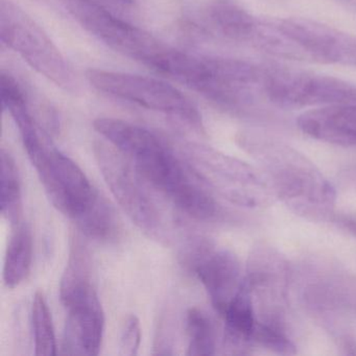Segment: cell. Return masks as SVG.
<instances>
[{"mask_svg":"<svg viewBox=\"0 0 356 356\" xmlns=\"http://www.w3.org/2000/svg\"><path fill=\"white\" fill-rule=\"evenodd\" d=\"M250 149L268 185L297 213L324 218L334 207V187L305 156L270 139L255 138Z\"/></svg>","mask_w":356,"mask_h":356,"instance_id":"cell-1","label":"cell"},{"mask_svg":"<svg viewBox=\"0 0 356 356\" xmlns=\"http://www.w3.org/2000/svg\"><path fill=\"white\" fill-rule=\"evenodd\" d=\"M185 85L222 107L247 109L264 93V70L241 60L195 56Z\"/></svg>","mask_w":356,"mask_h":356,"instance_id":"cell-2","label":"cell"},{"mask_svg":"<svg viewBox=\"0 0 356 356\" xmlns=\"http://www.w3.org/2000/svg\"><path fill=\"white\" fill-rule=\"evenodd\" d=\"M0 36L33 70L65 90L74 88V74L51 38L28 14L7 0L0 7Z\"/></svg>","mask_w":356,"mask_h":356,"instance_id":"cell-3","label":"cell"},{"mask_svg":"<svg viewBox=\"0 0 356 356\" xmlns=\"http://www.w3.org/2000/svg\"><path fill=\"white\" fill-rule=\"evenodd\" d=\"M264 95L283 109L356 105V86L341 79L289 68L264 70Z\"/></svg>","mask_w":356,"mask_h":356,"instance_id":"cell-4","label":"cell"},{"mask_svg":"<svg viewBox=\"0 0 356 356\" xmlns=\"http://www.w3.org/2000/svg\"><path fill=\"white\" fill-rule=\"evenodd\" d=\"M66 11L107 47L151 68L168 49L145 31L120 19L91 0H60Z\"/></svg>","mask_w":356,"mask_h":356,"instance_id":"cell-5","label":"cell"},{"mask_svg":"<svg viewBox=\"0 0 356 356\" xmlns=\"http://www.w3.org/2000/svg\"><path fill=\"white\" fill-rule=\"evenodd\" d=\"M47 197L68 218L76 220L99 197L80 166L47 141L30 156Z\"/></svg>","mask_w":356,"mask_h":356,"instance_id":"cell-6","label":"cell"},{"mask_svg":"<svg viewBox=\"0 0 356 356\" xmlns=\"http://www.w3.org/2000/svg\"><path fill=\"white\" fill-rule=\"evenodd\" d=\"M89 83L97 90L154 111L179 116L193 124L200 122L193 104L168 83L147 76L108 70L87 72Z\"/></svg>","mask_w":356,"mask_h":356,"instance_id":"cell-7","label":"cell"},{"mask_svg":"<svg viewBox=\"0 0 356 356\" xmlns=\"http://www.w3.org/2000/svg\"><path fill=\"white\" fill-rule=\"evenodd\" d=\"M97 165L116 202L135 225L145 231L159 224L157 209L134 174L126 156L112 145L97 143L93 147Z\"/></svg>","mask_w":356,"mask_h":356,"instance_id":"cell-8","label":"cell"},{"mask_svg":"<svg viewBox=\"0 0 356 356\" xmlns=\"http://www.w3.org/2000/svg\"><path fill=\"white\" fill-rule=\"evenodd\" d=\"M67 309L63 352L68 355H97L105 329V314L95 286L62 302Z\"/></svg>","mask_w":356,"mask_h":356,"instance_id":"cell-9","label":"cell"},{"mask_svg":"<svg viewBox=\"0 0 356 356\" xmlns=\"http://www.w3.org/2000/svg\"><path fill=\"white\" fill-rule=\"evenodd\" d=\"M195 274L218 314H224L243 285L238 258L229 250L206 252L197 259Z\"/></svg>","mask_w":356,"mask_h":356,"instance_id":"cell-10","label":"cell"},{"mask_svg":"<svg viewBox=\"0 0 356 356\" xmlns=\"http://www.w3.org/2000/svg\"><path fill=\"white\" fill-rule=\"evenodd\" d=\"M302 132L312 138L341 147H356V105L314 108L298 118Z\"/></svg>","mask_w":356,"mask_h":356,"instance_id":"cell-11","label":"cell"},{"mask_svg":"<svg viewBox=\"0 0 356 356\" xmlns=\"http://www.w3.org/2000/svg\"><path fill=\"white\" fill-rule=\"evenodd\" d=\"M93 127L112 147L133 160L161 143L149 131L115 118H97Z\"/></svg>","mask_w":356,"mask_h":356,"instance_id":"cell-12","label":"cell"},{"mask_svg":"<svg viewBox=\"0 0 356 356\" xmlns=\"http://www.w3.org/2000/svg\"><path fill=\"white\" fill-rule=\"evenodd\" d=\"M222 316L226 322V339L230 345L245 347L254 343L258 321L253 303V291L245 277L234 299L229 303Z\"/></svg>","mask_w":356,"mask_h":356,"instance_id":"cell-13","label":"cell"},{"mask_svg":"<svg viewBox=\"0 0 356 356\" xmlns=\"http://www.w3.org/2000/svg\"><path fill=\"white\" fill-rule=\"evenodd\" d=\"M33 264V235L26 224H17L13 231L3 266V281L6 286L15 289L24 282Z\"/></svg>","mask_w":356,"mask_h":356,"instance_id":"cell-14","label":"cell"},{"mask_svg":"<svg viewBox=\"0 0 356 356\" xmlns=\"http://www.w3.org/2000/svg\"><path fill=\"white\" fill-rule=\"evenodd\" d=\"M209 18L212 24L224 36L237 41H255L259 32L260 24L247 11L229 5L218 3L210 9Z\"/></svg>","mask_w":356,"mask_h":356,"instance_id":"cell-15","label":"cell"},{"mask_svg":"<svg viewBox=\"0 0 356 356\" xmlns=\"http://www.w3.org/2000/svg\"><path fill=\"white\" fill-rule=\"evenodd\" d=\"M0 174V206L3 218L13 226L19 224L22 211V184L15 160L5 149H1Z\"/></svg>","mask_w":356,"mask_h":356,"instance_id":"cell-16","label":"cell"},{"mask_svg":"<svg viewBox=\"0 0 356 356\" xmlns=\"http://www.w3.org/2000/svg\"><path fill=\"white\" fill-rule=\"evenodd\" d=\"M76 222L85 235L99 241H111L120 231L113 208L101 195Z\"/></svg>","mask_w":356,"mask_h":356,"instance_id":"cell-17","label":"cell"},{"mask_svg":"<svg viewBox=\"0 0 356 356\" xmlns=\"http://www.w3.org/2000/svg\"><path fill=\"white\" fill-rule=\"evenodd\" d=\"M186 328L189 339L187 355H213L216 353V329L206 312L197 307L188 309Z\"/></svg>","mask_w":356,"mask_h":356,"instance_id":"cell-18","label":"cell"},{"mask_svg":"<svg viewBox=\"0 0 356 356\" xmlns=\"http://www.w3.org/2000/svg\"><path fill=\"white\" fill-rule=\"evenodd\" d=\"M33 330L35 337V354L53 356L57 354L55 330L49 305L41 291L35 293L32 308Z\"/></svg>","mask_w":356,"mask_h":356,"instance_id":"cell-19","label":"cell"},{"mask_svg":"<svg viewBox=\"0 0 356 356\" xmlns=\"http://www.w3.org/2000/svg\"><path fill=\"white\" fill-rule=\"evenodd\" d=\"M254 343H259L262 347L273 350L277 353H293V345L285 337L283 331L280 330V327L268 323L258 321L254 334Z\"/></svg>","mask_w":356,"mask_h":356,"instance_id":"cell-20","label":"cell"},{"mask_svg":"<svg viewBox=\"0 0 356 356\" xmlns=\"http://www.w3.org/2000/svg\"><path fill=\"white\" fill-rule=\"evenodd\" d=\"M141 343L140 321L136 316H130L124 322L120 334L118 354L122 356H135L138 354Z\"/></svg>","mask_w":356,"mask_h":356,"instance_id":"cell-21","label":"cell"},{"mask_svg":"<svg viewBox=\"0 0 356 356\" xmlns=\"http://www.w3.org/2000/svg\"><path fill=\"white\" fill-rule=\"evenodd\" d=\"M112 5L122 6V7H128L133 3V0H105Z\"/></svg>","mask_w":356,"mask_h":356,"instance_id":"cell-22","label":"cell"},{"mask_svg":"<svg viewBox=\"0 0 356 356\" xmlns=\"http://www.w3.org/2000/svg\"><path fill=\"white\" fill-rule=\"evenodd\" d=\"M346 228L349 230V232L351 233V234H353L354 236L356 237V222H353V220L346 222Z\"/></svg>","mask_w":356,"mask_h":356,"instance_id":"cell-23","label":"cell"}]
</instances>
